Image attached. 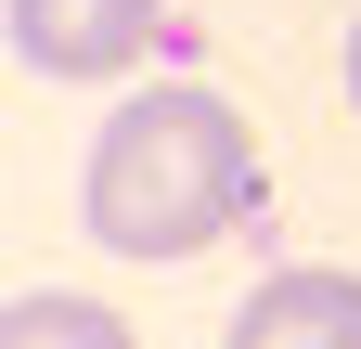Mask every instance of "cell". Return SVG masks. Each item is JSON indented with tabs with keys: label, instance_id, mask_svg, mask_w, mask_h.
Segmentation results:
<instances>
[{
	"label": "cell",
	"instance_id": "1",
	"mask_svg": "<svg viewBox=\"0 0 361 349\" xmlns=\"http://www.w3.org/2000/svg\"><path fill=\"white\" fill-rule=\"evenodd\" d=\"M78 220L116 259H207L219 233L258 220V143H245V117L219 91H194V78L129 91L104 129H90Z\"/></svg>",
	"mask_w": 361,
	"mask_h": 349
},
{
	"label": "cell",
	"instance_id": "2",
	"mask_svg": "<svg viewBox=\"0 0 361 349\" xmlns=\"http://www.w3.org/2000/svg\"><path fill=\"white\" fill-rule=\"evenodd\" d=\"M0 26H13L26 78H65V91H90V78H129L155 52L168 0H0Z\"/></svg>",
	"mask_w": 361,
	"mask_h": 349
},
{
	"label": "cell",
	"instance_id": "3",
	"mask_svg": "<svg viewBox=\"0 0 361 349\" xmlns=\"http://www.w3.org/2000/svg\"><path fill=\"white\" fill-rule=\"evenodd\" d=\"M219 349H361V272H323V259H297V272L245 285V311Z\"/></svg>",
	"mask_w": 361,
	"mask_h": 349
},
{
	"label": "cell",
	"instance_id": "4",
	"mask_svg": "<svg viewBox=\"0 0 361 349\" xmlns=\"http://www.w3.org/2000/svg\"><path fill=\"white\" fill-rule=\"evenodd\" d=\"M0 349H142L104 297H13L0 311Z\"/></svg>",
	"mask_w": 361,
	"mask_h": 349
},
{
	"label": "cell",
	"instance_id": "5",
	"mask_svg": "<svg viewBox=\"0 0 361 349\" xmlns=\"http://www.w3.org/2000/svg\"><path fill=\"white\" fill-rule=\"evenodd\" d=\"M348 104H361V26H348Z\"/></svg>",
	"mask_w": 361,
	"mask_h": 349
}]
</instances>
